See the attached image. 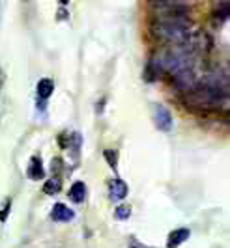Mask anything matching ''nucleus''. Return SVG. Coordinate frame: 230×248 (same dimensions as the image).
Returning <instances> with one entry per match:
<instances>
[{
	"label": "nucleus",
	"instance_id": "obj_1",
	"mask_svg": "<svg viewBox=\"0 0 230 248\" xmlns=\"http://www.w3.org/2000/svg\"><path fill=\"white\" fill-rule=\"evenodd\" d=\"M191 21L187 17H170V19H159L153 23L152 32L161 41H166L174 47H185L187 39L191 36Z\"/></svg>",
	"mask_w": 230,
	"mask_h": 248
},
{
	"label": "nucleus",
	"instance_id": "obj_2",
	"mask_svg": "<svg viewBox=\"0 0 230 248\" xmlns=\"http://www.w3.org/2000/svg\"><path fill=\"white\" fill-rule=\"evenodd\" d=\"M227 95H229L227 90L198 84L193 92L185 93V103H187V107H193V108H198V110L204 112L219 110L221 107L227 105Z\"/></svg>",
	"mask_w": 230,
	"mask_h": 248
},
{
	"label": "nucleus",
	"instance_id": "obj_3",
	"mask_svg": "<svg viewBox=\"0 0 230 248\" xmlns=\"http://www.w3.org/2000/svg\"><path fill=\"white\" fill-rule=\"evenodd\" d=\"M174 84L178 86V90L189 93V92H193L195 88L200 84V78H198V75L195 73V69L191 67V69H185V71H180V73L174 75Z\"/></svg>",
	"mask_w": 230,
	"mask_h": 248
},
{
	"label": "nucleus",
	"instance_id": "obj_4",
	"mask_svg": "<svg viewBox=\"0 0 230 248\" xmlns=\"http://www.w3.org/2000/svg\"><path fill=\"white\" fill-rule=\"evenodd\" d=\"M155 125H157V129L159 131H170V127H172V116H170V112L166 110L165 107H161V105H157L155 107Z\"/></svg>",
	"mask_w": 230,
	"mask_h": 248
},
{
	"label": "nucleus",
	"instance_id": "obj_5",
	"mask_svg": "<svg viewBox=\"0 0 230 248\" xmlns=\"http://www.w3.org/2000/svg\"><path fill=\"white\" fill-rule=\"evenodd\" d=\"M51 217H52V220H56V222H69V220L75 217V213L71 211L67 205H64V203H56V205L52 207Z\"/></svg>",
	"mask_w": 230,
	"mask_h": 248
},
{
	"label": "nucleus",
	"instance_id": "obj_6",
	"mask_svg": "<svg viewBox=\"0 0 230 248\" xmlns=\"http://www.w3.org/2000/svg\"><path fill=\"white\" fill-rule=\"evenodd\" d=\"M189 239V230L181 228V230H176L168 235V241H166V247L168 248H178L181 243H185Z\"/></svg>",
	"mask_w": 230,
	"mask_h": 248
},
{
	"label": "nucleus",
	"instance_id": "obj_7",
	"mask_svg": "<svg viewBox=\"0 0 230 248\" xmlns=\"http://www.w3.org/2000/svg\"><path fill=\"white\" fill-rule=\"evenodd\" d=\"M109 194H111L113 200H124L128 196V185L124 181H120V179H115L109 186Z\"/></svg>",
	"mask_w": 230,
	"mask_h": 248
},
{
	"label": "nucleus",
	"instance_id": "obj_8",
	"mask_svg": "<svg viewBox=\"0 0 230 248\" xmlns=\"http://www.w3.org/2000/svg\"><path fill=\"white\" fill-rule=\"evenodd\" d=\"M43 175H45V170L41 166V159L32 157L30 159V166H28V177L34 179V181H38V179H43Z\"/></svg>",
	"mask_w": 230,
	"mask_h": 248
},
{
	"label": "nucleus",
	"instance_id": "obj_9",
	"mask_svg": "<svg viewBox=\"0 0 230 248\" xmlns=\"http://www.w3.org/2000/svg\"><path fill=\"white\" fill-rule=\"evenodd\" d=\"M69 198L73 200L75 203L84 202V198H86V185H84L82 181H77V183H73V185H71V188H69Z\"/></svg>",
	"mask_w": 230,
	"mask_h": 248
},
{
	"label": "nucleus",
	"instance_id": "obj_10",
	"mask_svg": "<svg viewBox=\"0 0 230 248\" xmlns=\"http://www.w3.org/2000/svg\"><path fill=\"white\" fill-rule=\"evenodd\" d=\"M60 188H62V179L54 175V177H51V179H47V183L43 185V192L49 194V196H54V194L60 192Z\"/></svg>",
	"mask_w": 230,
	"mask_h": 248
},
{
	"label": "nucleus",
	"instance_id": "obj_11",
	"mask_svg": "<svg viewBox=\"0 0 230 248\" xmlns=\"http://www.w3.org/2000/svg\"><path fill=\"white\" fill-rule=\"evenodd\" d=\"M52 90H54V84H52L49 78H43V80H39L38 82V95L41 99H49L52 93Z\"/></svg>",
	"mask_w": 230,
	"mask_h": 248
},
{
	"label": "nucleus",
	"instance_id": "obj_12",
	"mask_svg": "<svg viewBox=\"0 0 230 248\" xmlns=\"http://www.w3.org/2000/svg\"><path fill=\"white\" fill-rule=\"evenodd\" d=\"M129 215H131V209H129L128 205H120V207L116 209V217L122 218V220H124V218H129Z\"/></svg>",
	"mask_w": 230,
	"mask_h": 248
},
{
	"label": "nucleus",
	"instance_id": "obj_13",
	"mask_svg": "<svg viewBox=\"0 0 230 248\" xmlns=\"http://www.w3.org/2000/svg\"><path fill=\"white\" fill-rule=\"evenodd\" d=\"M105 159L109 161V164H111L113 168H116V162H118V157H116V153L113 151V149H107V151H105Z\"/></svg>",
	"mask_w": 230,
	"mask_h": 248
},
{
	"label": "nucleus",
	"instance_id": "obj_14",
	"mask_svg": "<svg viewBox=\"0 0 230 248\" xmlns=\"http://www.w3.org/2000/svg\"><path fill=\"white\" fill-rule=\"evenodd\" d=\"M2 80H4V75H2V71H0V84H2Z\"/></svg>",
	"mask_w": 230,
	"mask_h": 248
}]
</instances>
